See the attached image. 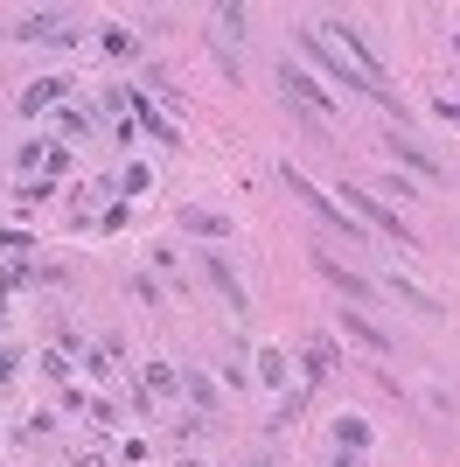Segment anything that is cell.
<instances>
[{"instance_id":"6da1fadb","label":"cell","mask_w":460,"mask_h":467,"mask_svg":"<svg viewBox=\"0 0 460 467\" xmlns=\"http://www.w3.org/2000/svg\"><path fill=\"white\" fill-rule=\"evenodd\" d=\"M300 49H307L314 63H321V70H328L335 84H349V91H363V98H377V105H391V91H377V84H370L363 70H356V63H342V49H328V42H321V28H300Z\"/></svg>"},{"instance_id":"7a4b0ae2","label":"cell","mask_w":460,"mask_h":467,"mask_svg":"<svg viewBox=\"0 0 460 467\" xmlns=\"http://www.w3.org/2000/svg\"><path fill=\"white\" fill-rule=\"evenodd\" d=\"M287 189H293V195H300V202H307V210H314V216H321L328 231H342V237H356V244H363V237H370V231H363V223H356V216H349V210H342V202H335V195H321V189H314V182H307V175H300V168H287Z\"/></svg>"},{"instance_id":"3957f363","label":"cell","mask_w":460,"mask_h":467,"mask_svg":"<svg viewBox=\"0 0 460 467\" xmlns=\"http://www.w3.org/2000/svg\"><path fill=\"white\" fill-rule=\"evenodd\" d=\"M342 202H349V210H363V223H377V231L391 237L398 252H419V237L404 231V223H398V216H391V210H383V202H377V195H370V189H349V182H342Z\"/></svg>"},{"instance_id":"277c9868","label":"cell","mask_w":460,"mask_h":467,"mask_svg":"<svg viewBox=\"0 0 460 467\" xmlns=\"http://www.w3.org/2000/svg\"><path fill=\"white\" fill-rule=\"evenodd\" d=\"M321 28H328V36H335V42H342L349 57H356V70H363V78H370V84H377V91H383V57H377V49H370V36H363V28H356V21H321Z\"/></svg>"},{"instance_id":"5b68a950","label":"cell","mask_w":460,"mask_h":467,"mask_svg":"<svg viewBox=\"0 0 460 467\" xmlns=\"http://www.w3.org/2000/svg\"><path fill=\"white\" fill-rule=\"evenodd\" d=\"M7 36L15 42H63L70 49L77 28H70V15H21V21H7Z\"/></svg>"},{"instance_id":"8992f818","label":"cell","mask_w":460,"mask_h":467,"mask_svg":"<svg viewBox=\"0 0 460 467\" xmlns=\"http://www.w3.org/2000/svg\"><path fill=\"white\" fill-rule=\"evenodd\" d=\"M342 335H349V342H363L370 356H391V349H398V342H391V335H383L363 307H342Z\"/></svg>"},{"instance_id":"52a82bcc","label":"cell","mask_w":460,"mask_h":467,"mask_svg":"<svg viewBox=\"0 0 460 467\" xmlns=\"http://www.w3.org/2000/svg\"><path fill=\"white\" fill-rule=\"evenodd\" d=\"M391 161H404V168H412V175H425V182H446V168L425 154L419 140H398V133H391Z\"/></svg>"},{"instance_id":"ba28073f","label":"cell","mask_w":460,"mask_h":467,"mask_svg":"<svg viewBox=\"0 0 460 467\" xmlns=\"http://www.w3.org/2000/svg\"><path fill=\"white\" fill-rule=\"evenodd\" d=\"M203 273H210V286L230 300V314H245V286H237V273H230L224 258H216V252H203Z\"/></svg>"},{"instance_id":"9c48e42d","label":"cell","mask_w":460,"mask_h":467,"mask_svg":"<svg viewBox=\"0 0 460 467\" xmlns=\"http://www.w3.org/2000/svg\"><path fill=\"white\" fill-rule=\"evenodd\" d=\"M321 273H328V279H335V286H342V293H349V300H356V307H370V300H377V286H370V279H363V273H349V265H335V258H321Z\"/></svg>"},{"instance_id":"30bf717a","label":"cell","mask_w":460,"mask_h":467,"mask_svg":"<svg viewBox=\"0 0 460 467\" xmlns=\"http://www.w3.org/2000/svg\"><path fill=\"white\" fill-rule=\"evenodd\" d=\"M391 293H398V300H404V307H419L425 314V321H440V300H433V293H425V286H412V279H404V273H391Z\"/></svg>"},{"instance_id":"8fae6325","label":"cell","mask_w":460,"mask_h":467,"mask_svg":"<svg viewBox=\"0 0 460 467\" xmlns=\"http://www.w3.org/2000/svg\"><path fill=\"white\" fill-rule=\"evenodd\" d=\"M174 223H182V231H189V237H216V244H224V237H230V216H210V210H182V216H174Z\"/></svg>"},{"instance_id":"7c38bea8","label":"cell","mask_w":460,"mask_h":467,"mask_svg":"<svg viewBox=\"0 0 460 467\" xmlns=\"http://www.w3.org/2000/svg\"><path fill=\"white\" fill-rule=\"evenodd\" d=\"M335 440H342L349 453H363V447H370V426H363V419H342V426H335Z\"/></svg>"},{"instance_id":"4fadbf2b","label":"cell","mask_w":460,"mask_h":467,"mask_svg":"<svg viewBox=\"0 0 460 467\" xmlns=\"http://www.w3.org/2000/svg\"><path fill=\"white\" fill-rule=\"evenodd\" d=\"M57 91H63V78H42V84H36V91L21 98V112H42V105H49V98H57Z\"/></svg>"},{"instance_id":"5bb4252c","label":"cell","mask_w":460,"mask_h":467,"mask_svg":"<svg viewBox=\"0 0 460 467\" xmlns=\"http://www.w3.org/2000/svg\"><path fill=\"white\" fill-rule=\"evenodd\" d=\"M105 49H112V57H140V42L126 36V28H105Z\"/></svg>"},{"instance_id":"9a60e30c","label":"cell","mask_w":460,"mask_h":467,"mask_svg":"<svg viewBox=\"0 0 460 467\" xmlns=\"http://www.w3.org/2000/svg\"><path fill=\"white\" fill-rule=\"evenodd\" d=\"M258 377H266V384H279V377H287V356L266 349V356H258Z\"/></svg>"},{"instance_id":"2e32d148","label":"cell","mask_w":460,"mask_h":467,"mask_svg":"<svg viewBox=\"0 0 460 467\" xmlns=\"http://www.w3.org/2000/svg\"><path fill=\"white\" fill-rule=\"evenodd\" d=\"M328 467H363V453H342V447H335V461H328Z\"/></svg>"},{"instance_id":"e0dca14e","label":"cell","mask_w":460,"mask_h":467,"mask_svg":"<svg viewBox=\"0 0 460 467\" xmlns=\"http://www.w3.org/2000/svg\"><path fill=\"white\" fill-rule=\"evenodd\" d=\"M251 467H272V461H251Z\"/></svg>"},{"instance_id":"ac0fdd59","label":"cell","mask_w":460,"mask_h":467,"mask_svg":"<svg viewBox=\"0 0 460 467\" xmlns=\"http://www.w3.org/2000/svg\"><path fill=\"white\" fill-rule=\"evenodd\" d=\"M189 467H203V461H189Z\"/></svg>"}]
</instances>
